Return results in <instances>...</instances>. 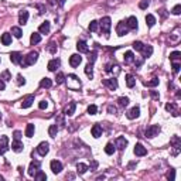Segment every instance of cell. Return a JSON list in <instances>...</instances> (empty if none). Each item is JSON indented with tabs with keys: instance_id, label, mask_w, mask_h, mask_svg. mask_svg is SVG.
I'll return each instance as SVG.
<instances>
[{
	"instance_id": "cell-25",
	"label": "cell",
	"mask_w": 181,
	"mask_h": 181,
	"mask_svg": "<svg viewBox=\"0 0 181 181\" xmlns=\"http://www.w3.org/2000/svg\"><path fill=\"white\" fill-rule=\"evenodd\" d=\"M40 41H41L40 33H33L31 37H30V43H31V45H35V44H38Z\"/></svg>"
},
{
	"instance_id": "cell-2",
	"label": "cell",
	"mask_w": 181,
	"mask_h": 181,
	"mask_svg": "<svg viewBox=\"0 0 181 181\" xmlns=\"http://www.w3.org/2000/svg\"><path fill=\"white\" fill-rule=\"evenodd\" d=\"M99 26H101V30L102 33H105V34H109L110 31V26H112V20H110V17H103L101 21H99Z\"/></svg>"
},
{
	"instance_id": "cell-20",
	"label": "cell",
	"mask_w": 181,
	"mask_h": 181,
	"mask_svg": "<svg viewBox=\"0 0 181 181\" xmlns=\"http://www.w3.org/2000/svg\"><path fill=\"white\" fill-rule=\"evenodd\" d=\"M91 133H92V136L95 139L101 137V136H102V128H101L99 125H94L92 129H91Z\"/></svg>"
},
{
	"instance_id": "cell-56",
	"label": "cell",
	"mask_w": 181,
	"mask_h": 181,
	"mask_svg": "<svg viewBox=\"0 0 181 181\" xmlns=\"http://www.w3.org/2000/svg\"><path fill=\"white\" fill-rule=\"evenodd\" d=\"M107 112H109V113H116V107L110 105V106H107Z\"/></svg>"
},
{
	"instance_id": "cell-22",
	"label": "cell",
	"mask_w": 181,
	"mask_h": 181,
	"mask_svg": "<svg viewBox=\"0 0 181 181\" xmlns=\"http://www.w3.org/2000/svg\"><path fill=\"white\" fill-rule=\"evenodd\" d=\"M33 102H34V95H28L21 102V107L23 109H27V107H30L33 105Z\"/></svg>"
},
{
	"instance_id": "cell-34",
	"label": "cell",
	"mask_w": 181,
	"mask_h": 181,
	"mask_svg": "<svg viewBox=\"0 0 181 181\" xmlns=\"http://www.w3.org/2000/svg\"><path fill=\"white\" fill-rule=\"evenodd\" d=\"M34 178L37 181H45L47 180V175H45V173H43V171H37L35 174H34Z\"/></svg>"
},
{
	"instance_id": "cell-37",
	"label": "cell",
	"mask_w": 181,
	"mask_h": 181,
	"mask_svg": "<svg viewBox=\"0 0 181 181\" xmlns=\"http://www.w3.org/2000/svg\"><path fill=\"white\" fill-rule=\"evenodd\" d=\"M98 28H99V21L92 20L89 23V31H98Z\"/></svg>"
},
{
	"instance_id": "cell-17",
	"label": "cell",
	"mask_w": 181,
	"mask_h": 181,
	"mask_svg": "<svg viewBox=\"0 0 181 181\" xmlns=\"http://www.w3.org/2000/svg\"><path fill=\"white\" fill-rule=\"evenodd\" d=\"M11 149H13V151H16V153H20V151L24 149V144H23L20 140H14V141L11 143Z\"/></svg>"
},
{
	"instance_id": "cell-41",
	"label": "cell",
	"mask_w": 181,
	"mask_h": 181,
	"mask_svg": "<svg viewBox=\"0 0 181 181\" xmlns=\"http://www.w3.org/2000/svg\"><path fill=\"white\" fill-rule=\"evenodd\" d=\"M55 81H57V84L58 85H61V84H64L65 82V75L62 72H60V74L57 75V78H55Z\"/></svg>"
},
{
	"instance_id": "cell-8",
	"label": "cell",
	"mask_w": 181,
	"mask_h": 181,
	"mask_svg": "<svg viewBox=\"0 0 181 181\" xmlns=\"http://www.w3.org/2000/svg\"><path fill=\"white\" fill-rule=\"evenodd\" d=\"M135 154L139 156V157H143V156L147 154V149H146L141 143H137V144L135 146Z\"/></svg>"
},
{
	"instance_id": "cell-7",
	"label": "cell",
	"mask_w": 181,
	"mask_h": 181,
	"mask_svg": "<svg viewBox=\"0 0 181 181\" xmlns=\"http://www.w3.org/2000/svg\"><path fill=\"white\" fill-rule=\"evenodd\" d=\"M50 167H51V171H53L54 174H60L62 171V164L60 161H57V160H53L50 163Z\"/></svg>"
},
{
	"instance_id": "cell-9",
	"label": "cell",
	"mask_w": 181,
	"mask_h": 181,
	"mask_svg": "<svg viewBox=\"0 0 181 181\" xmlns=\"http://www.w3.org/2000/svg\"><path fill=\"white\" fill-rule=\"evenodd\" d=\"M7 143H9V139H7V136H1V139H0V156H1V154H4V153L7 151V149H9Z\"/></svg>"
},
{
	"instance_id": "cell-32",
	"label": "cell",
	"mask_w": 181,
	"mask_h": 181,
	"mask_svg": "<svg viewBox=\"0 0 181 181\" xmlns=\"http://www.w3.org/2000/svg\"><path fill=\"white\" fill-rule=\"evenodd\" d=\"M146 24H147L149 27H153V26L156 24V17H154L153 14H147V16H146Z\"/></svg>"
},
{
	"instance_id": "cell-30",
	"label": "cell",
	"mask_w": 181,
	"mask_h": 181,
	"mask_svg": "<svg viewBox=\"0 0 181 181\" xmlns=\"http://www.w3.org/2000/svg\"><path fill=\"white\" fill-rule=\"evenodd\" d=\"M51 85H53V81H51L50 78H43L41 82H40V86H41V88H51Z\"/></svg>"
},
{
	"instance_id": "cell-3",
	"label": "cell",
	"mask_w": 181,
	"mask_h": 181,
	"mask_svg": "<svg viewBox=\"0 0 181 181\" xmlns=\"http://www.w3.org/2000/svg\"><path fill=\"white\" fill-rule=\"evenodd\" d=\"M129 31V27H128V24H126V21H120V23H117V26H116V33H117V35L119 37H123V35H126Z\"/></svg>"
},
{
	"instance_id": "cell-60",
	"label": "cell",
	"mask_w": 181,
	"mask_h": 181,
	"mask_svg": "<svg viewBox=\"0 0 181 181\" xmlns=\"http://www.w3.org/2000/svg\"><path fill=\"white\" fill-rule=\"evenodd\" d=\"M0 120H1V113H0Z\"/></svg>"
},
{
	"instance_id": "cell-5",
	"label": "cell",
	"mask_w": 181,
	"mask_h": 181,
	"mask_svg": "<svg viewBox=\"0 0 181 181\" xmlns=\"http://www.w3.org/2000/svg\"><path fill=\"white\" fill-rule=\"evenodd\" d=\"M48 151H50V144H48L47 141H41V143L38 144V147H37V153L44 157L45 154H48Z\"/></svg>"
},
{
	"instance_id": "cell-44",
	"label": "cell",
	"mask_w": 181,
	"mask_h": 181,
	"mask_svg": "<svg viewBox=\"0 0 181 181\" xmlns=\"http://www.w3.org/2000/svg\"><path fill=\"white\" fill-rule=\"evenodd\" d=\"M96 112H98L96 105H89V106H88V113H89V115H96Z\"/></svg>"
},
{
	"instance_id": "cell-45",
	"label": "cell",
	"mask_w": 181,
	"mask_h": 181,
	"mask_svg": "<svg viewBox=\"0 0 181 181\" xmlns=\"http://www.w3.org/2000/svg\"><path fill=\"white\" fill-rule=\"evenodd\" d=\"M180 68H181L180 62H175V61H173V72H174V74H178Z\"/></svg>"
},
{
	"instance_id": "cell-15",
	"label": "cell",
	"mask_w": 181,
	"mask_h": 181,
	"mask_svg": "<svg viewBox=\"0 0 181 181\" xmlns=\"http://www.w3.org/2000/svg\"><path fill=\"white\" fill-rule=\"evenodd\" d=\"M75 109H76V105H75V102H69V105L68 106H65L64 109V113L67 116H72L75 113Z\"/></svg>"
},
{
	"instance_id": "cell-13",
	"label": "cell",
	"mask_w": 181,
	"mask_h": 181,
	"mask_svg": "<svg viewBox=\"0 0 181 181\" xmlns=\"http://www.w3.org/2000/svg\"><path fill=\"white\" fill-rule=\"evenodd\" d=\"M60 65H61V61H60L58 58H54V60H51V61L48 62V69H50L51 72H54V71H57V68H60Z\"/></svg>"
},
{
	"instance_id": "cell-53",
	"label": "cell",
	"mask_w": 181,
	"mask_h": 181,
	"mask_svg": "<svg viewBox=\"0 0 181 181\" xmlns=\"http://www.w3.org/2000/svg\"><path fill=\"white\" fill-rule=\"evenodd\" d=\"M174 109H175V105H174V103H167V105H166V110H169V112L174 110Z\"/></svg>"
},
{
	"instance_id": "cell-31",
	"label": "cell",
	"mask_w": 181,
	"mask_h": 181,
	"mask_svg": "<svg viewBox=\"0 0 181 181\" xmlns=\"http://www.w3.org/2000/svg\"><path fill=\"white\" fill-rule=\"evenodd\" d=\"M11 34L16 37V38H21L23 35V31L20 27H11Z\"/></svg>"
},
{
	"instance_id": "cell-16",
	"label": "cell",
	"mask_w": 181,
	"mask_h": 181,
	"mask_svg": "<svg viewBox=\"0 0 181 181\" xmlns=\"http://www.w3.org/2000/svg\"><path fill=\"white\" fill-rule=\"evenodd\" d=\"M139 116H140V107H139V106L132 107V109L128 112V117H129V119H136V117H139Z\"/></svg>"
},
{
	"instance_id": "cell-54",
	"label": "cell",
	"mask_w": 181,
	"mask_h": 181,
	"mask_svg": "<svg viewBox=\"0 0 181 181\" xmlns=\"http://www.w3.org/2000/svg\"><path fill=\"white\" fill-rule=\"evenodd\" d=\"M13 137H14V140H20V137H21V133H20L19 130H16V132H14V135H13Z\"/></svg>"
},
{
	"instance_id": "cell-57",
	"label": "cell",
	"mask_w": 181,
	"mask_h": 181,
	"mask_svg": "<svg viewBox=\"0 0 181 181\" xmlns=\"http://www.w3.org/2000/svg\"><path fill=\"white\" fill-rule=\"evenodd\" d=\"M4 88H6V85H4V82H3V79L0 78V91H3Z\"/></svg>"
},
{
	"instance_id": "cell-26",
	"label": "cell",
	"mask_w": 181,
	"mask_h": 181,
	"mask_svg": "<svg viewBox=\"0 0 181 181\" xmlns=\"http://www.w3.org/2000/svg\"><path fill=\"white\" fill-rule=\"evenodd\" d=\"M38 31H40V34H47V33L50 31V21H44L38 27Z\"/></svg>"
},
{
	"instance_id": "cell-59",
	"label": "cell",
	"mask_w": 181,
	"mask_h": 181,
	"mask_svg": "<svg viewBox=\"0 0 181 181\" xmlns=\"http://www.w3.org/2000/svg\"><path fill=\"white\" fill-rule=\"evenodd\" d=\"M57 3H58L60 6H64V4H65V0H57Z\"/></svg>"
},
{
	"instance_id": "cell-47",
	"label": "cell",
	"mask_w": 181,
	"mask_h": 181,
	"mask_svg": "<svg viewBox=\"0 0 181 181\" xmlns=\"http://www.w3.org/2000/svg\"><path fill=\"white\" fill-rule=\"evenodd\" d=\"M180 13H181V4H177V6H174V7H173V14L178 16Z\"/></svg>"
},
{
	"instance_id": "cell-33",
	"label": "cell",
	"mask_w": 181,
	"mask_h": 181,
	"mask_svg": "<svg viewBox=\"0 0 181 181\" xmlns=\"http://www.w3.org/2000/svg\"><path fill=\"white\" fill-rule=\"evenodd\" d=\"M86 170H88V166L84 164V163H78L76 164V171L79 173V174H85Z\"/></svg>"
},
{
	"instance_id": "cell-49",
	"label": "cell",
	"mask_w": 181,
	"mask_h": 181,
	"mask_svg": "<svg viewBox=\"0 0 181 181\" xmlns=\"http://www.w3.org/2000/svg\"><path fill=\"white\" fill-rule=\"evenodd\" d=\"M1 79H6V81H9V79H11L10 78V72L9 71H4L3 74H1V76H0Z\"/></svg>"
},
{
	"instance_id": "cell-21",
	"label": "cell",
	"mask_w": 181,
	"mask_h": 181,
	"mask_svg": "<svg viewBox=\"0 0 181 181\" xmlns=\"http://www.w3.org/2000/svg\"><path fill=\"white\" fill-rule=\"evenodd\" d=\"M76 50L79 51V53H89V48H88V44L85 41H78L76 43Z\"/></svg>"
},
{
	"instance_id": "cell-1",
	"label": "cell",
	"mask_w": 181,
	"mask_h": 181,
	"mask_svg": "<svg viewBox=\"0 0 181 181\" xmlns=\"http://www.w3.org/2000/svg\"><path fill=\"white\" fill-rule=\"evenodd\" d=\"M37 60H38V53H37V51H31V53H28V55L24 58V61L21 60L20 64H21L23 67H30V65L35 64Z\"/></svg>"
},
{
	"instance_id": "cell-35",
	"label": "cell",
	"mask_w": 181,
	"mask_h": 181,
	"mask_svg": "<svg viewBox=\"0 0 181 181\" xmlns=\"http://www.w3.org/2000/svg\"><path fill=\"white\" fill-rule=\"evenodd\" d=\"M115 150H116V147H115V144H113V143H107L106 147H105V153L110 156V154H113V153H115Z\"/></svg>"
},
{
	"instance_id": "cell-12",
	"label": "cell",
	"mask_w": 181,
	"mask_h": 181,
	"mask_svg": "<svg viewBox=\"0 0 181 181\" xmlns=\"http://www.w3.org/2000/svg\"><path fill=\"white\" fill-rule=\"evenodd\" d=\"M126 24H128V27L130 30H137V19L135 17V16H130L128 20H126Z\"/></svg>"
},
{
	"instance_id": "cell-50",
	"label": "cell",
	"mask_w": 181,
	"mask_h": 181,
	"mask_svg": "<svg viewBox=\"0 0 181 181\" xmlns=\"http://www.w3.org/2000/svg\"><path fill=\"white\" fill-rule=\"evenodd\" d=\"M88 58H89V62H91V64H94V62H95V60H96V53H95V51H94V53H91Z\"/></svg>"
},
{
	"instance_id": "cell-58",
	"label": "cell",
	"mask_w": 181,
	"mask_h": 181,
	"mask_svg": "<svg viewBox=\"0 0 181 181\" xmlns=\"http://www.w3.org/2000/svg\"><path fill=\"white\" fill-rule=\"evenodd\" d=\"M96 167H98V163H96V161H92V164H91V169H92V170H96Z\"/></svg>"
},
{
	"instance_id": "cell-39",
	"label": "cell",
	"mask_w": 181,
	"mask_h": 181,
	"mask_svg": "<svg viewBox=\"0 0 181 181\" xmlns=\"http://www.w3.org/2000/svg\"><path fill=\"white\" fill-rule=\"evenodd\" d=\"M117 101H119V105H120V106H128L129 105V98H126V96H120Z\"/></svg>"
},
{
	"instance_id": "cell-52",
	"label": "cell",
	"mask_w": 181,
	"mask_h": 181,
	"mask_svg": "<svg viewBox=\"0 0 181 181\" xmlns=\"http://www.w3.org/2000/svg\"><path fill=\"white\" fill-rule=\"evenodd\" d=\"M47 106H48V102H47V101H41V102L38 103V107H40V109H47Z\"/></svg>"
},
{
	"instance_id": "cell-11",
	"label": "cell",
	"mask_w": 181,
	"mask_h": 181,
	"mask_svg": "<svg viewBox=\"0 0 181 181\" xmlns=\"http://www.w3.org/2000/svg\"><path fill=\"white\" fill-rule=\"evenodd\" d=\"M126 146H128V140L123 137V136H120V137H117V139H116L115 147H117L119 150H123V149H126Z\"/></svg>"
},
{
	"instance_id": "cell-10",
	"label": "cell",
	"mask_w": 181,
	"mask_h": 181,
	"mask_svg": "<svg viewBox=\"0 0 181 181\" xmlns=\"http://www.w3.org/2000/svg\"><path fill=\"white\" fill-rule=\"evenodd\" d=\"M81 62H82V57L79 54H74V55L69 57V65L71 67H78Z\"/></svg>"
},
{
	"instance_id": "cell-14",
	"label": "cell",
	"mask_w": 181,
	"mask_h": 181,
	"mask_svg": "<svg viewBox=\"0 0 181 181\" xmlns=\"http://www.w3.org/2000/svg\"><path fill=\"white\" fill-rule=\"evenodd\" d=\"M21 60H23V57H21V54H20V53L13 51V53L10 54V61L13 62V64H20V62H21Z\"/></svg>"
},
{
	"instance_id": "cell-24",
	"label": "cell",
	"mask_w": 181,
	"mask_h": 181,
	"mask_svg": "<svg viewBox=\"0 0 181 181\" xmlns=\"http://www.w3.org/2000/svg\"><path fill=\"white\" fill-rule=\"evenodd\" d=\"M1 44H3V45H10L11 44V34L10 33L1 34Z\"/></svg>"
},
{
	"instance_id": "cell-23",
	"label": "cell",
	"mask_w": 181,
	"mask_h": 181,
	"mask_svg": "<svg viewBox=\"0 0 181 181\" xmlns=\"http://www.w3.org/2000/svg\"><path fill=\"white\" fill-rule=\"evenodd\" d=\"M141 54H143V58H149V57H151V54H153V47H151V45H143Z\"/></svg>"
},
{
	"instance_id": "cell-27",
	"label": "cell",
	"mask_w": 181,
	"mask_h": 181,
	"mask_svg": "<svg viewBox=\"0 0 181 181\" xmlns=\"http://www.w3.org/2000/svg\"><path fill=\"white\" fill-rule=\"evenodd\" d=\"M34 132H35L34 125L28 123V125H27V128H26V136H27V137H33V136H34Z\"/></svg>"
},
{
	"instance_id": "cell-51",
	"label": "cell",
	"mask_w": 181,
	"mask_h": 181,
	"mask_svg": "<svg viewBox=\"0 0 181 181\" xmlns=\"http://www.w3.org/2000/svg\"><path fill=\"white\" fill-rule=\"evenodd\" d=\"M147 6H149V1H147V0H143V1L139 3V7H140V9H147Z\"/></svg>"
},
{
	"instance_id": "cell-55",
	"label": "cell",
	"mask_w": 181,
	"mask_h": 181,
	"mask_svg": "<svg viewBox=\"0 0 181 181\" xmlns=\"http://www.w3.org/2000/svg\"><path fill=\"white\" fill-rule=\"evenodd\" d=\"M167 178H169V180H174V178H175V171L173 170V171H171V173H169V175H167Z\"/></svg>"
},
{
	"instance_id": "cell-38",
	"label": "cell",
	"mask_w": 181,
	"mask_h": 181,
	"mask_svg": "<svg viewBox=\"0 0 181 181\" xmlns=\"http://www.w3.org/2000/svg\"><path fill=\"white\" fill-rule=\"evenodd\" d=\"M92 68H94V67H92V64H91V62H89V64L85 67V74L88 75L89 78H92V76H94V69H92Z\"/></svg>"
},
{
	"instance_id": "cell-43",
	"label": "cell",
	"mask_w": 181,
	"mask_h": 181,
	"mask_svg": "<svg viewBox=\"0 0 181 181\" xmlns=\"http://www.w3.org/2000/svg\"><path fill=\"white\" fill-rule=\"evenodd\" d=\"M47 50H48L51 54L57 53V45H55V43H50V44H48V45H47Z\"/></svg>"
},
{
	"instance_id": "cell-36",
	"label": "cell",
	"mask_w": 181,
	"mask_h": 181,
	"mask_svg": "<svg viewBox=\"0 0 181 181\" xmlns=\"http://www.w3.org/2000/svg\"><path fill=\"white\" fill-rule=\"evenodd\" d=\"M48 133H50L51 137H55L57 133H58V128H57V125H51V126L48 128Z\"/></svg>"
},
{
	"instance_id": "cell-19",
	"label": "cell",
	"mask_w": 181,
	"mask_h": 181,
	"mask_svg": "<svg viewBox=\"0 0 181 181\" xmlns=\"http://www.w3.org/2000/svg\"><path fill=\"white\" fill-rule=\"evenodd\" d=\"M27 21H28V11H26V10L20 11V14H19V23L21 26H24V24H27Z\"/></svg>"
},
{
	"instance_id": "cell-42",
	"label": "cell",
	"mask_w": 181,
	"mask_h": 181,
	"mask_svg": "<svg viewBox=\"0 0 181 181\" xmlns=\"http://www.w3.org/2000/svg\"><path fill=\"white\" fill-rule=\"evenodd\" d=\"M181 58V53L180 51H174V53L170 54V60L171 61H177V60H180Z\"/></svg>"
},
{
	"instance_id": "cell-18",
	"label": "cell",
	"mask_w": 181,
	"mask_h": 181,
	"mask_svg": "<svg viewBox=\"0 0 181 181\" xmlns=\"http://www.w3.org/2000/svg\"><path fill=\"white\" fill-rule=\"evenodd\" d=\"M103 85H106L109 89H116L117 88V81L115 78H112V79H103Z\"/></svg>"
},
{
	"instance_id": "cell-46",
	"label": "cell",
	"mask_w": 181,
	"mask_h": 181,
	"mask_svg": "<svg viewBox=\"0 0 181 181\" xmlns=\"http://www.w3.org/2000/svg\"><path fill=\"white\" fill-rule=\"evenodd\" d=\"M143 45H144V44H143V43H140V41H135V44H133V48H135L136 51H141Z\"/></svg>"
},
{
	"instance_id": "cell-28",
	"label": "cell",
	"mask_w": 181,
	"mask_h": 181,
	"mask_svg": "<svg viewBox=\"0 0 181 181\" xmlns=\"http://www.w3.org/2000/svg\"><path fill=\"white\" fill-rule=\"evenodd\" d=\"M126 85L129 88H133V86L136 85V78L133 75H126Z\"/></svg>"
},
{
	"instance_id": "cell-29",
	"label": "cell",
	"mask_w": 181,
	"mask_h": 181,
	"mask_svg": "<svg viewBox=\"0 0 181 181\" xmlns=\"http://www.w3.org/2000/svg\"><path fill=\"white\" fill-rule=\"evenodd\" d=\"M135 61V54L132 53V51H128V53L125 54V62L126 64H132Z\"/></svg>"
},
{
	"instance_id": "cell-40",
	"label": "cell",
	"mask_w": 181,
	"mask_h": 181,
	"mask_svg": "<svg viewBox=\"0 0 181 181\" xmlns=\"http://www.w3.org/2000/svg\"><path fill=\"white\" fill-rule=\"evenodd\" d=\"M144 85L146 86H157L159 85V78H153L151 81H146Z\"/></svg>"
},
{
	"instance_id": "cell-48",
	"label": "cell",
	"mask_w": 181,
	"mask_h": 181,
	"mask_svg": "<svg viewBox=\"0 0 181 181\" xmlns=\"http://www.w3.org/2000/svg\"><path fill=\"white\" fill-rule=\"evenodd\" d=\"M17 84L19 85H24L26 84V78L21 76V75H17Z\"/></svg>"
},
{
	"instance_id": "cell-4",
	"label": "cell",
	"mask_w": 181,
	"mask_h": 181,
	"mask_svg": "<svg viewBox=\"0 0 181 181\" xmlns=\"http://www.w3.org/2000/svg\"><path fill=\"white\" fill-rule=\"evenodd\" d=\"M159 133H160V126H157V125L149 126V128L146 129V137H149V139L156 137Z\"/></svg>"
},
{
	"instance_id": "cell-6",
	"label": "cell",
	"mask_w": 181,
	"mask_h": 181,
	"mask_svg": "<svg viewBox=\"0 0 181 181\" xmlns=\"http://www.w3.org/2000/svg\"><path fill=\"white\" fill-rule=\"evenodd\" d=\"M40 166H41V164H40V161H37V160L31 161V163H30V166H28V175L34 177V174L40 170Z\"/></svg>"
}]
</instances>
